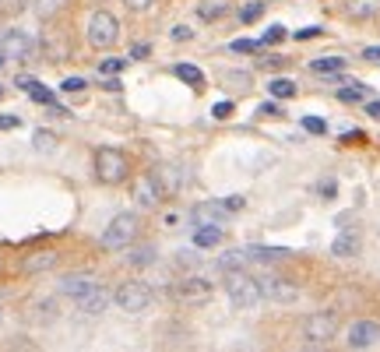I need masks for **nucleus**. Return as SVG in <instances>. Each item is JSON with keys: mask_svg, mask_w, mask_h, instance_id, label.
<instances>
[{"mask_svg": "<svg viewBox=\"0 0 380 352\" xmlns=\"http://www.w3.org/2000/svg\"><path fill=\"white\" fill-rule=\"evenodd\" d=\"M222 243V229L219 226H197L194 229V247L208 250V247H219Z\"/></svg>", "mask_w": 380, "mask_h": 352, "instance_id": "obj_20", "label": "nucleus"}, {"mask_svg": "<svg viewBox=\"0 0 380 352\" xmlns=\"http://www.w3.org/2000/svg\"><path fill=\"white\" fill-rule=\"evenodd\" d=\"M32 50H36V39L28 36L25 28H8V32L0 36V53H4L8 60H25Z\"/></svg>", "mask_w": 380, "mask_h": 352, "instance_id": "obj_9", "label": "nucleus"}, {"mask_svg": "<svg viewBox=\"0 0 380 352\" xmlns=\"http://www.w3.org/2000/svg\"><path fill=\"white\" fill-rule=\"evenodd\" d=\"M257 116H282V109L275 102H265V106H257Z\"/></svg>", "mask_w": 380, "mask_h": 352, "instance_id": "obj_43", "label": "nucleus"}, {"mask_svg": "<svg viewBox=\"0 0 380 352\" xmlns=\"http://www.w3.org/2000/svg\"><path fill=\"white\" fill-rule=\"evenodd\" d=\"M303 127H306L310 134H324V131H328V124L320 120V116H303Z\"/></svg>", "mask_w": 380, "mask_h": 352, "instance_id": "obj_34", "label": "nucleus"}, {"mask_svg": "<svg viewBox=\"0 0 380 352\" xmlns=\"http://www.w3.org/2000/svg\"><path fill=\"white\" fill-rule=\"evenodd\" d=\"M25 4H28V0H0V14H4V18H14V14L25 11Z\"/></svg>", "mask_w": 380, "mask_h": 352, "instance_id": "obj_32", "label": "nucleus"}, {"mask_svg": "<svg viewBox=\"0 0 380 352\" xmlns=\"http://www.w3.org/2000/svg\"><path fill=\"white\" fill-rule=\"evenodd\" d=\"M56 261H60V254H56V250H32V254L21 261V268L28 275H43V272L56 268Z\"/></svg>", "mask_w": 380, "mask_h": 352, "instance_id": "obj_15", "label": "nucleus"}, {"mask_svg": "<svg viewBox=\"0 0 380 352\" xmlns=\"http://www.w3.org/2000/svg\"><path fill=\"white\" fill-rule=\"evenodd\" d=\"M124 67H127L124 56H109V60H102V64H99V71H102V74H120Z\"/></svg>", "mask_w": 380, "mask_h": 352, "instance_id": "obj_33", "label": "nucleus"}, {"mask_svg": "<svg viewBox=\"0 0 380 352\" xmlns=\"http://www.w3.org/2000/svg\"><path fill=\"white\" fill-rule=\"evenodd\" d=\"M109 303H113V292H109V289H102V285H96V289L89 292V296H81V300H78V310L96 317V314H102Z\"/></svg>", "mask_w": 380, "mask_h": 352, "instance_id": "obj_16", "label": "nucleus"}, {"mask_svg": "<svg viewBox=\"0 0 380 352\" xmlns=\"http://www.w3.org/2000/svg\"><path fill=\"white\" fill-rule=\"evenodd\" d=\"M380 342V320H356L348 328V345L353 349H370Z\"/></svg>", "mask_w": 380, "mask_h": 352, "instance_id": "obj_11", "label": "nucleus"}, {"mask_svg": "<svg viewBox=\"0 0 380 352\" xmlns=\"http://www.w3.org/2000/svg\"><path fill=\"white\" fill-rule=\"evenodd\" d=\"M338 328H342L338 314H335V310H320V314H310V317L303 320V338H306L310 345L324 349V345L338 335Z\"/></svg>", "mask_w": 380, "mask_h": 352, "instance_id": "obj_3", "label": "nucleus"}, {"mask_svg": "<svg viewBox=\"0 0 380 352\" xmlns=\"http://www.w3.org/2000/svg\"><path fill=\"white\" fill-rule=\"evenodd\" d=\"M363 96H366V85H363V81H345V85L338 88V99H342V102H359Z\"/></svg>", "mask_w": 380, "mask_h": 352, "instance_id": "obj_27", "label": "nucleus"}, {"mask_svg": "<svg viewBox=\"0 0 380 352\" xmlns=\"http://www.w3.org/2000/svg\"><path fill=\"white\" fill-rule=\"evenodd\" d=\"M260 11H265V4H260V0H250V4L240 11V21H243V25H250V21H257V18H260Z\"/></svg>", "mask_w": 380, "mask_h": 352, "instance_id": "obj_31", "label": "nucleus"}, {"mask_svg": "<svg viewBox=\"0 0 380 352\" xmlns=\"http://www.w3.org/2000/svg\"><path fill=\"white\" fill-rule=\"evenodd\" d=\"M18 127H21V116H11V113L0 116V131H18Z\"/></svg>", "mask_w": 380, "mask_h": 352, "instance_id": "obj_41", "label": "nucleus"}, {"mask_svg": "<svg viewBox=\"0 0 380 352\" xmlns=\"http://www.w3.org/2000/svg\"><path fill=\"white\" fill-rule=\"evenodd\" d=\"M243 257H247V261H257V264H271V261H285V257H292V250H285V247H260V243H254V247H247V250H243Z\"/></svg>", "mask_w": 380, "mask_h": 352, "instance_id": "obj_17", "label": "nucleus"}, {"mask_svg": "<svg viewBox=\"0 0 380 352\" xmlns=\"http://www.w3.org/2000/svg\"><path fill=\"white\" fill-rule=\"evenodd\" d=\"M254 278H257V285H260V300H271V303H292V300L300 296L296 282H289V278H282V275L260 272V275H254Z\"/></svg>", "mask_w": 380, "mask_h": 352, "instance_id": "obj_7", "label": "nucleus"}, {"mask_svg": "<svg viewBox=\"0 0 380 352\" xmlns=\"http://www.w3.org/2000/svg\"><path fill=\"white\" fill-rule=\"evenodd\" d=\"M32 144H36L39 152H53V144H56V134H53V131H36V134H32Z\"/></svg>", "mask_w": 380, "mask_h": 352, "instance_id": "obj_29", "label": "nucleus"}, {"mask_svg": "<svg viewBox=\"0 0 380 352\" xmlns=\"http://www.w3.org/2000/svg\"><path fill=\"white\" fill-rule=\"evenodd\" d=\"M229 113H232V102H229V99H225V102H215V106H212V116H215V120H225Z\"/></svg>", "mask_w": 380, "mask_h": 352, "instance_id": "obj_40", "label": "nucleus"}, {"mask_svg": "<svg viewBox=\"0 0 380 352\" xmlns=\"http://www.w3.org/2000/svg\"><path fill=\"white\" fill-rule=\"evenodd\" d=\"M152 300H155V292H152V285H144V282H124L120 289L113 292V303H120V310H127V314L148 310Z\"/></svg>", "mask_w": 380, "mask_h": 352, "instance_id": "obj_5", "label": "nucleus"}, {"mask_svg": "<svg viewBox=\"0 0 380 352\" xmlns=\"http://www.w3.org/2000/svg\"><path fill=\"white\" fill-rule=\"evenodd\" d=\"M363 60H380V46H370V50H363Z\"/></svg>", "mask_w": 380, "mask_h": 352, "instance_id": "obj_46", "label": "nucleus"}, {"mask_svg": "<svg viewBox=\"0 0 380 352\" xmlns=\"http://www.w3.org/2000/svg\"><path fill=\"white\" fill-rule=\"evenodd\" d=\"M331 254H335V257H356V254H359V236H356L353 229H345L342 236L331 243Z\"/></svg>", "mask_w": 380, "mask_h": 352, "instance_id": "obj_19", "label": "nucleus"}, {"mask_svg": "<svg viewBox=\"0 0 380 352\" xmlns=\"http://www.w3.org/2000/svg\"><path fill=\"white\" fill-rule=\"evenodd\" d=\"M152 180H155V187L162 190V197H172L180 187H183V176H180V169L177 166H169V162H162V166H155L152 169Z\"/></svg>", "mask_w": 380, "mask_h": 352, "instance_id": "obj_12", "label": "nucleus"}, {"mask_svg": "<svg viewBox=\"0 0 380 352\" xmlns=\"http://www.w3.org/2000/svg\"><path fill=\"white\" fill-rule=\"evenodd\" d=\"M380 11V0H345V14L348 18H370Z\"/></svg>", "mask_w": 380, "mask_h": 352, "instance_id": "obj_22", "label": "nucleus"}, {"mask_svg": "<svg viewBox=\"0 0 380 352\" xmlns=\"http://www.w3.org/2000/svg\"><path fill=\"white\" fill-rule=\"evenodd\" d=\"M0 324H4V307H0Z\"/></svg>", "mask_w": 380, "mask_h": 352, "instance_id": "obj_50", "label": "nucleus"}, {"mask_svg": "<svg viewBox=\"0 0 380 352\" xmlns=\"http://www.w3.org/2000/svg\"><path fill=\"white\" fill-rule=\"evenodd\" d=\"M225 219H229V212H225L222 201H204V204L194 208V222L197 226H222Z\"/></svg>", "mask_w": 380, "mask_h": 352, "instance_id": "obj_14", "label": "nucleus"}, {"mask_svg": "<svg viewBox=\"0 0 380 352\" xmlns=\"http://www.w3.org/2000/svg\"><path fill=\"white\" fill-rule=\"evenodd\" d=\"M99 282L89 275V272H74V275H64V282H60V296H67V300H81V296H89V292L96 289Z\"/></svg>", "mask_w": 380, "mask_h": 352, "instance_id": "obj_10", "label": "nucleus"}, {"mask_svg": "<svg viewBox=\"0 0 380 352\" xmlns=\"http://www.w3.org/2000/svg\"><path fill=\"white\" fill-rule=\"evenodd\" d=\"M89 43L96 46V50H109V46H116V39H120V21H116L109 11H96L92 18H89Z\"/></svg>", "mask_w": 380, "mask_h": 352, "instance_id": "obj_4", "label": "nucleus"}, {"mask_svg": "<svg viewBox=\"0 0 380 352\" xmlns=\"http://www.w3.org/2000/svg\"><path fill=\"white\" fill-rule=\"evenodd\" d=\"M0 99H4V88H0Z\"/></svg>", "mask_w": 380, "mask_h": 352, "instance_id": "obj_52", "label": "nucleus"}, {"mask_svg": "<svg viewBox=\"0 0 380 352\" xmlns=\"http://www.w3.org/2000/svg\"><path fill=\"white\" fill-rule=\"evenodd\" d=\"M148 53H152V46H148V43H137L131 56H148Z\"/></svg>", "mask_w": 380, "mask_h": 352, "instance_id": "obj_47", "label": "nucleus"}, {"mask_svg": "<svg viewBox=\"0 0 380 352\" xmlns=\"http://www.w3.org/2000/svg\"><path fill=\"white\" fill-rule=\"evenodd\" d=\"M96 173L102 184H120L127 176V159L120 148H109V144H102V148L96 152Z\"/></svg>", "mask_w": 380, "mask_h": 352, "instance_id": "obj_8", "label": "nucleus"}, {"mask_svg": "<svg viewBox=\"0 0 380 352\" xmlns=\"http://www.w3.org/2000/svg\"><path fill=\"white\" fill-rule=\"evenodd\" d=\"M265 67H271V71H278V67H285V56H265Z\"/></svg>", "mask_w": 380, "mask_h": 352, "instance_id": "obj_44", "label": "nucleus"}, {"mask_svg": "<svg viewBox=\"0 0 380 352\" xmlns=\"http://www.w3.org/2000/svg\"><path fill=\"white\" fill-rule=\"evenodd\" d=\"M64 92H85V88H89V85H85V78H64Z\"/></svg>", "mask_w": 380, "mask_h": 352, "instance_id": "obj_37", "label": "nucleus"}, {"mask_svg": "<svg viewBox=\"0 0 380 352\" xmlns=\"http://www.w3.org/2000/svg\"><path fill=\"white\" fill-rule=\"evenodd\" d=\"M0 67H4V56H0Z\"/></svg>", "mask_w": 380, "mask_h": 352, "instance_id": "obj_51", "label": "nucleus"}, {"mask_svg": "<svg viewBox=\"0 0 380 352\" xmlns=\"http://www.w3.org/2000/svg\"><path fill=\"white\" fill-rule=\"evenodd\" d=\"M285 36H289V32H285V28H282V25H271V28H268V32H265V36H260V46H278V43H282Z\"/></svg>", "mask_w": 380, "mask_h": 352, "instance_id": "obj_30", "label": "nucleus"}, {"mask_svg": "<svg viewBox=\"0 0 380 352\" xmlns=\"http://www.w3.org/2000/svg\"><path fill=\"white\" fill-rule=\"evenodd\" d=\"M134 201L141 204V208H155L159 201H166V197H162V190H159V187H155V180H152V173H144L141 180L134 184Z\"/></svg>", "mask_w": 380, "mask_h": 352, "instance_id": "obj_13", "label": "nucleus"}, {"mask_svg": "<svg viewBox=\"0 0 380 352\" xmlns=\"http://www.w3.org/2000/svg\"><path fill=\"white\" fill-rule=\"evenodd\" d=\"M225 11H229V0H197V18L204 21H215Z\"/></svg>", "mask_w": 380, "mask_h": 352, "instance_id": "obj_23", "label": "nucleus"}, {"mask_svg": "<svg viewBox=\"0 0 380 352\" xmlns=\"http://www.w3.org/2000/svg\"><path fill=\"white\" fill-rule=\"evenodd\" d=\"M225 85L232 88V85H236V88H247L250 85V74H243V71H229L225 74Z\"/></svg>", "mask_w": 380, "mask_h": 352, "instance_id": "obj_35", "label": "nucleus"}, {"mask_svg": "<svg viewBox=\"0 0 380 352\" xmlns=\"http://www.w3.org/2000/svg\"><path fill=\"white\" fill-rule=\"evenodd\" d=\"M212 292H215V285H212V278H204V275H187V278H180L177 285H172V296H177L180 303H187V307L208 303Z\"/></svg>", "mask_w": 380, "mask_h": 352, "instance_id": "obj_6", "label": "nucleus"}, {"mask_svg": "<svg viewBox=\"0 0 380 352\" xmlns=\"http://www.w3.org/2000/svg\"><path fill=\"white\" fill-rule=\"evenodd\" d=\"M310 71L313 74H338V71H345V60L342 56H317V60H310Z\"/></svg>", "mask_w": 380, "mask_h": 352, "instance_id": "obj_24", "label": "nucleus"}, {"mask_svg": "<svg viewBox=\"0 0 380 352\" xmlns=\"http://www.w3.org/2000/svg\"><path fill=\"white\" fill-rule=\"evenodd\" d=\"M366 113H370V116H377V120H380V99H373V102H366Z\"/></svg>", "mask_w": 380, "mask_h": 352, "instance_id": "obj_48", "label": "nucleus"}, {"mask_svg": "<svg viewBox=\"0 0 380 352\" xmlns=\"http://www.w3.org/2000/svg\"><path fill=\"white\" fill-rule=\"evenodd\" d=\"M243 264H247L243 250H225V254L219 257V268H222L225 275H232V272H243Z\"/></svg>", "mask_w": 380, "mask_h": 352, "instance_id": "obj_25", "label": "nucleus"}, {"mask_svg": "<svg viewBox=\"0 0 380 352\" xmlns=\"http://www.w3.org/2000/svg\"><path fill=\"white\" fill-rule=\"evenodd\" d=\"M303 352H324V349H320V345H310V349H303Z\"/></svg>", "mask_w": 380, "mask_h": 352, "instance_id": "obj_49", "label": "nucleus"}, {"mask_svg": "<svg viewBox=\"0 0 380 352\" xmlns=\"http://www.w3.org/2000/svg\"><path fill=\"white\" fill-rule=\"evenodd\" d=\"M268 92L275 99H292V96H296V81H292V78H271Z\"/></svg>", "mask_w": 380, "mask_h": 352, "instance_id": "obj_26", "label": "nucleus"}, {"mask_svg": "<svg viewBox=\"0 0 380 352\" xmlns=\"http://www.w3.org/2000/svg\"><path fill=\"white\" fill-rule=\"evenodd\" d=\"M18 85L25 88V92H28V99H32V102H43V106H56V99H53V92H49V88L43 85V81H36V78H18Z\"/></svg>", "mask_w": 380, "mask_h": 352, "instance_id": "obj_18", "label": "nucleus"}, {"mask_svg": "<svg viewBox=\"0 0 380 352\" xmlns=\"http://www.w3.org/2000/svg\"><path fill=\"white\" fill-rule=\"evenodd\" d=\"M169 36H172V43H187V39H190L194 32H190V28H187V25H177V28H172V32H169Z\"/></svg>", "mask_w": 380, "mask_h": 352, "instance_id": "obj_42", "label": "nucleus"}, {"mask_svg": "<svg viewBox=\"0 0 380 352\" xmlns=\"http://www.w3.org/2000/svg\"><path fill=\"white\" fill-rule=\"evenodd\" d=\"M232 50H236V53H257L260 43H254V39H236V43H232Z\"/></svg>", "mask_w": 380, "mask_h": 352, "instance_id": "obj_38", "label": "nucleus"}, {"mask_svg": "<svg viewBox=\"0 0 380 352\" xmlns=\"http://www.w3.org/2000/svg\"><path fill=\"white\" fill-rule=\"evenodd\" d=\"M137 229H141V219L134 212H120V215H113L106 232H102V247L106 250H127L134 240H137Z\"/></svg>", "mask_w": 380, "mask_h": 352, "instance_id": "obj_1", "label": "nucleus"}, {"mask_svg": "<svg viewBox=\"0 0 380 352\" xmlns=\"http://www.w3.org/2000/svg\"><path fill=\"white\" fill-rule=\"evenodd\" d=\"M155 247L152 243H141V247H134L131 250V257H127V264H131V268H152V264H155Z\"/></svg>", "mask_w": 380, "mask_h": 352, "instance_id": "obj_21", "label": "nucleus"}, {"mask_svg": "<svg viewBox=\"0 0 380 352\" xmlns=\"http://www.w3.org/2000/svg\"><path fill=\"white\" fill-rule=\"evenodd\" d=\"M127 4H131V11H148L155 0H127Z\"/></svg>", "mask_w": 380, "mask_h": 352, "instance_id": "obj_45", "label": "nucleus"}, {"mask_svg": "<svg viewBox=\"0 0 380 352\" xmlns=\"http://www.w3.org/2000/svg\"><path fill=\"white\" fill-rule=\"evenodd\" d=\"M225 292H229V303L240 307V310H250V307L260 303V285H257V278L247 268L225 275Z\"/></svg>", "mask_w": 380, "mask_h": 352, "instance_id": "obj_2", "label": "nucleus"}, {"mask_svg": "<svg viewBox=\"0 0 380 352\" xmlns=\"http://www.w3.org/2000/svg\"><path fill=\"white\" fill-rule=\"evenodd\" d=\"M172 71H177V78H180V81H187V85H194V88H197V85H204V74H201L194 64H177Z\"/></svg>", "mask_w": 380, "mask_h": 352, "instance_id": "obj_28", "label": "nucleus"}, {"mask_svg": "<svg viewBox=\"0 0 380 352\" xmlns=\"http://www.w3.org/2000/svg\"><path fill=\"white\" fill-rule=\"evenodd\" d=\"M222 204H225V212L232 215V212H243V204H247V201L236 194V197H222Z\"/></svg>", "mask_w": 380, "mask_h": 352, "instance_id": "obj_39", "label": "nucleus"}, {"mask_svg": "<svg viewBox=\"0 0 380 352\" xmlns=\"http://www.w3.org/2000/svg\"><path fill=\"white\" fill-rule=\"evenodd\" d=\"M313 36H324V28H320V25H306V28H300V32H296L300 43H306V39H313Z\"/></svg>", "mask_w": 380, "mask_h": 352, "instance_id": "obj_36", "label": "nucleus"}]
</instances>
